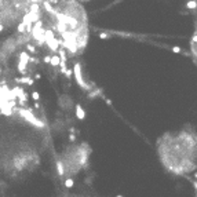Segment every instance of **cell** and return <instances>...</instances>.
Masks as SVG:
<instances>
[{
  "mask_svg": "<svg viewBox=\"0 0 197 197\" xmlns=\"http://www.w3.org/2000/svg\"><path fill=\"white\" fill-rule=\"evenodd\" d=\"M35 108H36V109H39V108H40V103L37 102V101H36V102H35Z\"/></svg>",
  "mask_w": 197,
  "mask_h": 197,
  "instance_id": "obj_21",
  "label": "cell"
},
{
  "mask_svg": "<svg viewBox=\"0 0 197 197\" xmlns=\"http://www.w3.org/2000/svg\"><path fill=\"white\" fill-rule=\"evenodd\" d=\"M39 79H41V75L40 73H36L35 75V80H39Z\"/></svg>",
  "mask_w": 197,
  "mask_h": 197,
  "instance_id": "obj_20",
  "label": "cell"
},
{
  "mask_svg": "<svg viewBox=\"0 0 197 197\" xmlns=\"http://www.w3.org/2000/svg\"><path fill=\"white\" fill-rule=\"evenodd\" d=\"M58 55L61 57V61H68L66 59V51H65V48H59L58 50Z\"/></svg>",
  "mask_w": 197,
  "mask_h": 197,
  "instance_id": "obj_7",
  "label": "cell"
},
{
  "mask_svg": "<svg viewBox=\"0 0 197 197\" xmlns=\"http://www.w3.org/2000/svg\"><path fill=\"white\" fill-rule=\"evenodd\" d=\"M25 31H26V24H25V22H21V24L18 25V32L24 33Z\"/></svg>",
  "mask_w": 197,
  "mask_h": 197,
  "instance_id": "obj_11",
  "label": "cell"
},
{
  "mask_svg": "<svg viewBox=\"0 0 197 197\" xmlns=\"http://www.w3.org/2000/svg\"><path fill=\"white\" fill-rule=\"evenodd\" d=\"M69 141H71V142L76 141V135H75V132H71V135H69Z\"/></svg>",
  "mask_w": 197,
  "mask_h": 197,
  "instance_id": "obj_15",
  "label": "cell"
},
{
  "mask_svg": "<svg viewBox=\"0 0 197 197\" xmlns=\"http://www.w3.org/2000/svg\"><path fill=\"white\" fill-rule=\"evenodd\" d=\"M109 37H110V35H109V33H99V39L106 40V39H109Z\"/></svg>",
  "mask_w": 197,
  "mask_h": 197,
  "instance_id": "obj_14",
  "label": "cell"
},
{
  "mask_svg": "<svg viewBox=\"0 0 197 197\" xmlns=\"http://www.w3.org/2000/svg\"><path fill=\"white\" fill-rule=\"evenodd\" d=\"M31 11H39V6H37V4H32Z\"/></svg>",
  "mask_w": 197,
  "mask_h": 197,
  "instance_id": "obj_16",
  "label": "cell"
},
{
  "mask_svg": "<svg viewBox=\"0 0 197 197\" xmlns=\"http://www.w3.org/2000/svg\"><path fill=\"white\" fill-rule=\"evenodd\" d=\"M43 61H44L46 63H50V62H51V57H50V55L44 57V59H43Z\"/></svg>",
  "mask_w": 197,
  "mask_h": 197,
  "instance_id": "obj_17",
  "label": "cell"
},
{
  "mask_svg": "<svg viewBox=\"0 0 197 197\" xmlns=\"http://www.w3.org/2000/svg\"><path fill=\"white\" fill-rule=\"evenodd\" d=\"M63 75H65V76H66L68 79H71V77H72V75H73V69H69V68H68V71L65 72Z\"/></svg>",
  "mask_w": 197,
  "mask_h": 197,
  "instance_id": "obj_13",
  "label": "cell"
},
{
  "mask_svg": "<svg viewBox=\"0 0 197 197\" xmlns=\"http://www.w3.org/2000/svg\"><path fill=\"white\" fill-rule=\"evenodd\" d=\"M105 101H106V103H108V105H112V101H110V99H106V98H105Z\"/></svg>",
  "mask_w": 197,
  "mask_h": 197,
  "instance_id": "obj_23",
  "label": "cell"
},
{
  "mask_svg": "<svg viewBox=\"0 0 197 197\" xmlns=\"http://www.w3.org/2000/svg\"><path fill=\"white\" fill-rule=\"evenodd\" d=\"M76 117L79 118V120H84L86 118V110L83 109V106L80 103L76 105Z\"/></svg>",
  "mask_w": 197,
  "mask_h": 197,
  "instance_id": "obj_3",
  "label": "cell"
},
{
  "mask_svg": "<svg viewBox=\"0 0 197 197\" xmlns=\"http://www.w3.org/2000/svg\"><path fill=\"white\" fill-rule=\"evenodd\" d=\"M73 185H75V181H73L72 178H69V179H66V181H65V186H66L68 189L73 188Z\"/></svg>",
  "mask_w": 197,
  "mask_h": 197,
  "instance_id": "obj_10",
  "label": "cell"
},
{
  "mask_svg": "<svg viewBox=\"0 0 197 197\" xmlns=\"http://www.w3.org/2000/svg\"><path fill=\"white\" fill-rule=\"evenodd\" d=\"M15 81L17 83H22V84H28V86H33L35 84V80L32 79V77H29V76H26V75L22 76V77H19V79L17 77Z\"/></svg>",
  "mask_w": 197,
  "mask_h": 197,
  "instance_id": "obj_2",
  "label": "cell"
},
{
  "mask_svg": "<svg viewBox=\"0 0 197 197\" xmlns=\"http://www.w3.org/2000/svg\"><path fill=\"white\" fill-rule=\"evenodd\" d=\"M31 62H33V63H39V59H37V58H35V57H32V58H31Z\"/></svg>",
  "mask_w": 197,
  "mask_h": 197,
  "instance_id": "obj_19",
  "label": "cell"
},
{
  "mask_svg": "<svg viewBox=\"0 0 197 197\" xmlns=\"http://www.w3.org/2000/svg\"><path fill=\"white\" fill-rule=\"evenodd\" d=\"M73 75H75V77H76L77 84H79V86L81 87L83 90L90 91L91 86H90V84H87L86 81L83 80V76H81V69H80V63H76V65H75V68H73Z\"/></svg>",
  "mask_w": 197,
  "mask_h": 197,
  "instance_id": "obj_1",
  "label": "cell"
},
{
  "mask_svg": "<svg viewBox=\"0 0 197 197\" xmlns=\"http://www.w3.org/2000/svg\"><path fill=\"white\" fill-rule=\"evenodd\" d=\"M3 29H4V26H3V25H1V24H0V32H1V31H3Z\"/></svg>",
  "mask_w": 197,
  "mask_h": 197,
  "instance_id": "obj_24",
  "label": "cell"
},
{
  "mask_svg": "<svg viewBox=\"0 0 197 197\" xmlns=\"http://www.w3.org/2000/svg\"><path fill=\"white\" fill-rule=\"evenodd\" d=\"M26 51L28 53H32V54H36L37 51H36V47L33 46V44H26Z\"/></svg>",
  "mask_w": 197,
  "mask_h": 197,
  "instance_id": "obj_9",
  "label": "cell"
},
{
  "mask_svg": "<svg viewBox=\"0 0 197 197\" xmlns=\"http://www.w3.org/2000/svg\"><path fill=\"white\" fill-rule=\"evenodd\" d=\"M172 51L174 53H181V48L178 47V46H175V47H172Z\"/></svg>",
  "mask_w": 197,
  "mask_h": 197,
  "instance_id": "obj_18",
  "label": "cell"
},
{
  "mask_svg": "<svg viewBox=\"0 0 197 197\" xmlns=\"http://www.w3.org/2000/svg\"><path fill=\"white\" fill-rule=\"evenodd\" d=\"M69 132H75V127H69Z\"/></svg>",
  "mask_w": 197,
  "mask_h": 197,
  "instance_id": "obj_22",
  "label": "cell"
},
{
  "mask_svg": "<svg viewBox=\"0 0 197 197\" xmlns=\"http://www.w3.org/2000/svg\"><path fill=\"white\" fill-rule=\"evenodd\" d=\"M32 98H33L35 101H39V99H40V94L37 93V91H33V93H32Z\"/></svg>",
  "mask_w": 197,
  "mask_h": 197,
  "instance_id": "obj_12",
  "label": "cell"
},
{
  "mask_svg": "<svg viewBox=\"0 0 197 197\" xmlns=\"http://www.w3.org/2000/svg\"><path fill=\"white\" fill-rule=\"evenodd\" d=\"M51 66H59V63H61V57L59 55H53L51 57Z\"/></svg>",
  "mask_w": 197,
  "mask_h": 197,
  "instance_id": "obj_5",
  "label": "cell"
},
{
  "mask_svg": "<svg viewBox=\"0 0 197 197\" xmlns=\"http://www.w3.org/2000/svg\"><path fill=\"white\" fill-rule=\"evenodd\" d=\"M28 63L29 62H25V61H19V62H18V72H19L22 76H25V75L28 73V71H26Z\"/></svg>",
  "mask_w": 197,
  "mask_h": 197,
  "instance_id": "obj_4",
  "label": "cell"
},
{
  "mask_svg": "<svg viewBox=\"0 0 197 197\" xmlns=\"http://www.w3.org/2000/svg\"><path fill=\"white\" fill-rule=\"evenodd\" d=\"M57 171H58V175H59V176H62L63 172H65V171H63V164H62L61 160L57 161Z\"/></svg>",
  "mask_w": 197,
  "mask_h": 197,
  "instance_id": "obj_6",
  "label": "cell"
},
{
  "mask_svg": "<svg viewBox=\"0 0 197 197\" xmlns=\"http://www.w3.org/2000/svg\"><path fill=\"white\" fill-rule=\"evenodd\" d=\"M186 7L189 8V10H193V8H196V7H197V1H196V0H190V1H188Z\"/></svg>",
  "mask_w": 197,
  "mask_h": 197,
  "instance_id": "obj_8",
  "label": "cell"
}]
</instances>
